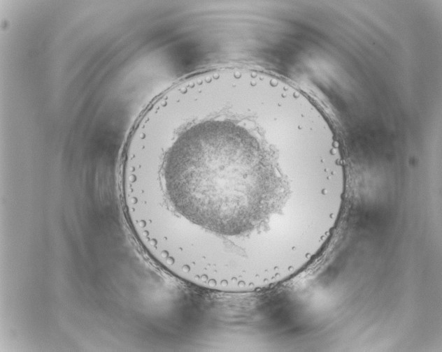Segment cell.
I'll use <instances>...</instances> for the list:
<instances>
[{
	"instance_id": "obj_1",
	"label": "cell",
	"mask_w": 442,
	"mask_h": 352,
	"mask_svg": "<svg viewBox=\"0 0 442 352\" xmlns=\"http://www.w3.org/2000/svg\"><path fill=\"white\" fill-rule=\"evenodd\" d=\"M331 170L315 129L273 78H189L145 112L122 173L129 223L166 269L218 284L273 274L315 223Z\"/></svg>"
}]
</instances>
